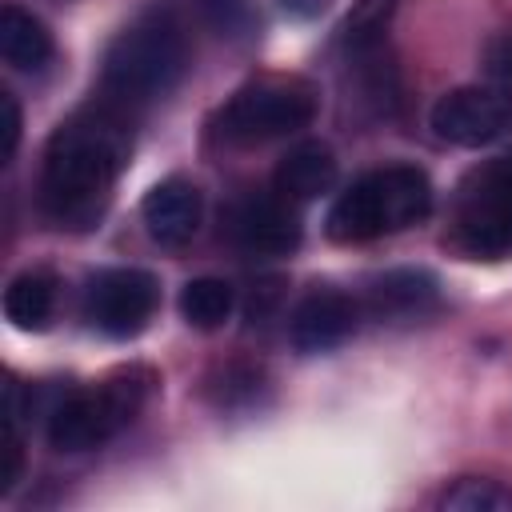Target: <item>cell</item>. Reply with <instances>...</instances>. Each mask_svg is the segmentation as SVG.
I'll return each instance as SVG.
<instances>
[{
  "label": "cell",
  "mask_w": 512,
  "mask_h": 512,
  "mask_svg": "<svg viewBox=\"0 0 512 512\" xmlns=\"http://www.w3.org/2000/svg\"><path fill=\"white\" fill-rule=\"evenodd\" d=\"M128 152H132V128L124 108L100 100L68 116L52 132L40 164L44 216L68 232H84L100 224V216L112 204L116 180L128 168Z\"/></svg>",
  "instance_id": "1"
},
{
  "label": "cell",
  "mask_w": 512,
  "mask_h": 512,
  "mask_svg": "<svg viewBox=\"0 0 512 512\" xmlns=\"http://www.w3.org/2000/svg\"><path fill=\"white\" fill-rule=\"evenodd\" d=\"M188 36L172 12H144L104 52L100 92L116 108H148L164 100L188 72Z\"/></svg>",
  "instance_id": "2"
},
{
  "label": "cell",
  "mask_w": 512,
  "mask_h": 512,
  "mask_svg": "<svg viewBox=\"0 0 512 512\" xmlns=\"http://www.w3.org/2000/svg\"><path fill=\"white\" fill-rule=\"evenodd\" d=\"M432 212V180L416 164H384L352 180L328 208V236L336 244H368L404 232Z\"/></svg>",
  "instance_id": "3"
},
{
  "label": "cell",
  "mask_w": 512,
  "mask_h": 512,
  "mask_svg": "<svg viewBox=\"0 0 512 512\" xmlns=\"http://www.w3.org/2000/svg\"><path fill=\"white\" fill-rule=\"evenodd\" d=\"M148 392H152V372H144V368H128V372L108 376L104 384L68 392L48 412V444L68 456L108 444L116 432H124L132 424V416L144 408Z\"/></svg>",
  "instance_id": "4"
},
{
  "label": "cell",
  "mask_w": 512,
  "mask_h": 512,
  "mask_svg": "<svg viewBox=\"0 0 512 512\" xmlns=\"http://www.w3.org/2000/svg\"><path fill=\"white\" fill-rule=\"evenodd\" d=\"M316 116V92L312 84L296 76H260L236 88L212 116V136L220 144H268L280 136H292L308 128Z\"/></svg>",
  "instance_id": "5"
},
{
  "label": "cell",
  "mask_w": 512,
  "mask_h": 512,
  "mask_svg": "<svg viewBox=\"0 0 512 512\" xmlns=\"http://www.w3.org/2000/svg\"><path fill=\"white\" fill-rule=\"evenodd\" d=\"M444 240L464 260L492 264L512 256V160H492L456 188Z\"/></svg>",
  "instance_id": "6"
},
{
  "label": "cell",
  "mask_w": 512,
  "mask_h": 512,
  "mask_svg": "<svg viewBox=\"0 0 512 512\" xmlns=\"http://www.w3.org/2000/svg\"><path fill=\"white\" fill-rule=\"evenodd\" d=\"M160 304V284L144 268H104L88 280L84 316L112 340H132L148 328Z\"/></svg>",
  "instance_id": "7"
},
{
  "label": "cell",
  "mask_w": 512,
  "mask_h": 512,
  "mask_svg": "<svg viewBox=\"0 0 512 512\" xmlns=\"http://www.w3.org/2000/svg\"><path fill=\"white\" fill-rule=\"evenodd\" d=\"M432 132L456 148H480L512 132V88L508 84H464L444 92L428 112Z\"/></svg>",
  "instance_id": "8"
},
{
  "label": "cell",
  "mask_w": 512,
  "mask_h": 512,
  "mask_svg": "<svg viewBox=\"0 0 512 512\" xmlns=\"http://www.w3.org/2000/svg\"><path fill=\"white\" fill-rule=\"evenodd\" d=\"M228 240L248 256H288L300 244V212L292 200L272 192H248L240 196L224 216Z\"/></svg>",
  "instance_id": "9"
},
{
  "label": "cell",
  "mask_w": 512,
  "mask_h": 512,
  "mask_svg": "<svg viewBox=\"0 0 512 512\" xmlns=\"http://www.w3.org/2000/svg\"><path fill=\"white\" fill-rule=\"evenodd\" d=\"M360 312H364L360 300H352L348 292H336V288L308 292L292 312V348L300 356L332 352L336 344H344L356 332Z\"/></svg>",
  "instance_id": "10"
},
{
  "label": "cell",
  "mask_w": 512,
  "mask_h": 512,
  "mask_svg": "<svg viewBox=\"0 0 512 512\" xmlns=\"http://www.w3.org/2000/svg\"><path fill=\"white\" fill-rule=\"evenodd\" d=\"M200 216H204L200 188L192 180H184V176H168V180L152 184L144 204H140V220H144L148 236L160 248L188 244L196 236V228H200Z\"/></svg>",
  "instance_id": "11"
},
{
  "label": "cell",
  "mask_w": 512,
  "mask_h": 512,
  "mask_svg": "<svg viewBox=\"0 0 512 512\" xmlns=\"http://www.w3.org/2000/svg\"><path fill=\"white\" fill-rule=\"evenodd\" d=\"M440 300V284L424 268H388L384 276L368 280L364 292V312L376 320H416L432 312Z\"/></svg>",
  "instance_id": "12"
},
{
  "label": "cell",
  "mask_w": 512,
  "mask_h": 512,
  "mask_svg": "<svg viewBox=\"0 0 512 512\" xmlns=\"http://www.w3.org/2000/svg\"><path fill=\"white\" fill-rule=\"evenodd\" d=\"M336 184V156L328 144L320 140H308V144H296L280 164H276V176H272V188L292 200V204H308L324 192H332Z\"/></svg>",
  "instance_id": "13"
},
{
  "label": "cell",
  "mask_w": 512,
  "mask_h": 512,
  "mask_svg": "<svg viewBox=\"0 0 512 512\" xmlns=\"http://www.w3.org/2000/svg\"><path fill=\"white\" fill-rule=\"evenodd\" d=\"M52 52H56V44H52V32L44 28L40 16L24 12L20 4L0 8V56L8 68L40 72V68H48Z\"/></svg>",
  "instance_id": "14"
},
{
  "label": "cell",
  "mask_w": 512,
  "mask_h": 512,
  "mask_svg": "<svg viewBox=\"0 0 512 512\" xmlns=\"http://www.w3.org/2000/svg\"><path fill=\"white\" fill-rule=\"evenodd\" d=\"M56 312V276L52 272H20L8 288H4V316L12 320V328L20 332H44L48 320Z\"/></svg>",
  "instance_id": "15"
},
{
  "label": "cell",
  "mask_w": 512,
  "mask_h": 512,
  "mask_svg": "<svg viewBox=\"0 0 512 512\" xmlns=\"http://www.w3.org/2000/svg\"><path fill=\"white\" fill-rule=\"evenodd\" d=\"M232 304H236L232 284L220 276H196L180 288V316L200 332L220 328L232 316Z\"/></svg>",
  "instance_id": "16"
},
{
  "label": "cell",
  "mask_w": 512,
  "mask_h": 512,
  "mask_svg": "<svg viewBox=\"0 0 512 512\" xmlns=\"http://www.w3.org/2000/svg\"><path fill=\"white\" fill-rule=\"evenodd\" d=\"M396 12V0H356L344 20V44L352 56H368L384 44V28Z\"/></svg>",
  "instance_id": "17"
},
{
  "label": "cell",
  "mask_w": 512,
  "mask_h": 512,
  "mask_svg": "<svg viewBox=\"0 0 512 512\" xmlns=\"http://www.w3.org/2000/svg\"><path fill=\"white\" fill-rule=\"evenodd\" d=\"M436 504L448 508V512H512V492L496 480L464 476L452 488H444Z\"/></svg>",
  "instance_id": "18"
},
{
  "label": "cell",
  "mask_w": 512,
  "mask_h": 512,
  "mask_svg": "<svg viewBox=\"0 0 512 512\" xmlns=\"http://www.w3.org/2000/svg\"><path fill=\"white\" fill-rule=\"evenodd\" d=\"M196 4H200L204 24L232 44H244L260 32V16H256L252 0H196Z\"/></svg>",
  "instance_id": "19"
},
{
  "label": "cell",
  "mask_w": 512,
  "mask_h": 512,
  "mask_svg": "<svg viewBox=\"0 0 512 512\" xmlns=\"http://www.w3.org/2000/svg\"><path fill=\"white\" fill-rule=\"evenodd\" d=\"M0 108H4V164H8L20 144V104L12 92H0Z\"/></svg>",
  "instance_id": "20"
},
{
  "label": "cell",
  "mask_w": 512,
  "mask_h": 512,
  "mask_svg": "<svg viewBox=\"0 0 512 512\" xmlns=\"http://www.w3.org/2000/svg\"><path fill=\"white\" fill-rule=\"evenodd\" d=\"M288 16H296V20H312V16H320L324 8H328V0H276Z\"/></svg>",
  "instance_id": "21"
}]
</instances>
